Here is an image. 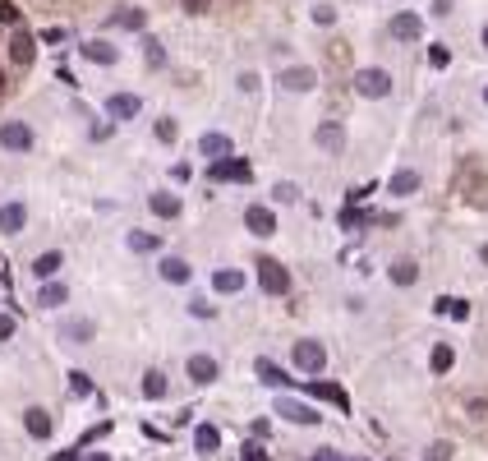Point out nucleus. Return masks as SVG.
Returning <instances> with one entry per match:
<instances>
[{
    "label": "nucleus",
    "mask_w": 488,
    "mask_h": 461,
    "mask_svg": "<svg viewBox=\"0 0 488 461\" xmlns=\"http://www.w3.org/2000/svg\"><path fill=\"white\" fill-rule=\"evenodd\" d=\"M148 208L157 212V217H175V212H180V199H175V194H152Z\"/></svg>",
    "instance_id": "5701e85b"
},
{
    "label": "nucleus",
    "mask_w": 488,
    "mask_h": 461,
    "mask_svg": "<svg viewBox=\"0 0 488 461\" xmlns=\"http://www.w3.org/2000/svg\"><path fill=\"white\" fill-rule=\"evenodd\" d=\"M106 111H111L115 120H134V115L143 111V102L134 93H111V97H106Z\"/></svg>",
    "instance_id": "1a4fd4ad"
},
{
    "label": "nucleus",
    "mask_w": 488,
    "mask_h": 461,
    "mask_svg": "<svg viewBox=\"0 0 488 461\" xmlns=\"http://www.w3.org/2000/svg\"><path fill=\"white\" fill-rule=\"evenodd\" d=\"M115 56L120 51H115L111 42H87L83 46V61H92V65H115Z\"/></svg>",
    "instance_id": "a211bd4d"
},
{
    "label": "nucleus",
    "mask_w": 488,
    "mask_h": 461,
    "mask_svg": "<svg viewBox=\"0 0 488 461\" xmlns=\"http://www.w3.org/2000/svg\"><path fill=\"white\" fill-rule=\"evenodd\" d=\"M0 148L28 152V148H33V130H28L23 120H5V125H0Z\"/></svg>",
    "instance_id": "20e7f679"
},
{
    "label": "nucleus",
    "mask_w": 488,
    "mask_h": 461,
    "mask_svg": "<svg viewBox=\"0 0 488 461\" xmlns=\"http://www.w3.org/2000/svg\"><path fill=\"white\" fill-rule=\"evenodd\" d=\"M74 378V392H79V397H87V392H92V383H87V374H70Z\"/></svg>",
    "instance_id": "ea45409f"
},
{
    "label": "nucleus",
    "mask_w": 488,
    "mask_h": 461,
    "mask_svg": "<svg viewBox=\"0 0 488 461\" xmlns=\"http://www.w3.org/2000/svg\"><path fill=\"white\" fill-rule=\"evenodd\" d=\"M193 443H198V452H217L221 447V434L212 425H198V434H193Z\"/></svg>",
    "instance_id": "a878e982"
},
{
    "label": "nucleus",
    "mask_w": 488,
    "mask_h": 461,
    "mask_svg": "<svg viewBox=\"0 0 488 461\" xmlns=\"http://www.w3.org/2000/svg\"><path fill=\"white\" fill-rule=\"evenodd\" d=\"M428 61H433V65H437V70H442V65H447V61H452V56H447V46H428Z\"/></svg>",
    "instance_id": "58836bf2"
},
{
    "label": "nucleus",
    "mask_w": 488,
    "mask_h": 461,
    "mask_svg": "<svg viewBox=\"0 0 488 461\" xmlns=\"http://www.w3.org/2000/svg\"><path fill=\"white\" fill-rule=\"evenodd\" d=\"M314 461H331V457H327V452H318V457H314Z\"/></svg>",
    "instance_id": "09e8293b"
},
{
    "label": "nucleus",
    "mask_w": 488,
    "mask_h": 461,
    "mask_svg": "<svg viewBox=\"0 0 488 461\" xmlns=\"http://www.w3.org/2000/svg\"><path fill=\"white\" fill-rule=\"evenodd\" d=\"M318 148H323V152H341V148H346V125H341V120H323V125H318Z\"/></svg>",
    "instance_id": "9d476101"
},
{
    "label": "nucleus",
    "mask_w": 488,
    "mask_h": 461,
    "mask_svg": "<svg viewBox=\"0 0 488 461\" xmlns=\"http://www.w3.org/2000/svg\"><path fill=\"white\" fill-rule=\"evenodd\" d=\"M484 46H488V24H484Z\"/></svg>",
    "instance_id": "8fccbe9b"
},
{
    "label": "nucleus",
    "mask_w": 488,
    "mask_h": 461,
    "mask_svg": "<svg viewBox=\"0 0 488 461\" xmlns=\"http://www.w3.org/2000/svg\"><path fill=\"white\" fill-rule=\"evenodd\" d=\"M309 392H314V397H327L331 406H341V410H350V397H346V392H341V388H331V383H314Z\"/></svg>",
    "instance_id": "393cba45"
},
{
    "label": "nucleus",
    "mask_w": 488,
    "mask_h": 461,
    "mask_svg": "<svg viewBox=\"0 0 488 461\" xmlns=\"http://www.w3.org/2000/svg\"><path fill=\"white\" fill-rule=\"evenodd\" d=\"M272 194H277L281 203H295V199H299V190H295V185H290V180H281V185H277V190H272Z\"/></svg>",
    "instance_id": "f704fd0d"
},
{
    "label": "nucleus",
    "mask_w": 488,
    "mask_h": 461,
    "mask_svg": "<svg viewBox=\"0 0 488 461\" xmlns=\"http://www.w3.org/2000/svg\"><path fill=\"white\" fill-rule=\"evenodd\" d=\"M184 9H189V14H203V9H208V0H180Z\"/></svg>",
    "instance_id": "a18cd8bd"
},
{
    "label": "nucleus",
    "mask_w": 488,
    "mask_h": 461,
    "mask_svg": "<svg viewBox=\"0 0 488 461\" xmlns=\"http://www.w3.org/2000/svg\"><path fill=\"white\" fill-rule=\"evenodd\" d=\"M23 222H28L23 203H5V208H0V231H5V235H18V231H23Z\"/></svg>",
    "instance_id": "ddd939ff"
},
{
    "label": "nucleus",
    "mask_w": 488,
    "mask_h": 461,
    "mask_svg": "<svg viewBox=\"0 0 488 461\" xmlns=\"http://www.w3.org/2000/svg\"><path fill=\"white\" fill-rule=\"evenodd\" d=\"M143 46H148V65H152V70H157V65L166 61V56H161V42H152V37H148V42H143Z\"/></svg>",
    "instance_id": "c9c22d12"
},
{
    "label": "nucleus",
    "mask_w": 488,
    "mask_h": 461,
    "mask_svg": "<svg viewBox=\"0 0 488 461\" xmlns=\"http://www.w3.org/2000/svg\"><path fill=\"white\" fill-rule=\"evenodd\" d=\"M0 93H5V74H0Z\"/></svg>",
    "instance_id": "3c124183"
},
{
    "label": "nucleus",
    "mask_w": 488,
    "mask_h": 461,
    "mask_svg": "<svg viewBox=\"0 0 488 461\" xmlns=\"http://www.w3.org/2000/svg\"><path fill=\"white\" fill-rule=\"evenodd\" d=\"M0 24H9V28L18 24V5H14V0H0Z\"/></svg>",
    "instance_id": "72a5a7b5"
},
{
    "label": "nucleus",
    "mask_w": 488,
    "mask_h": 461,
    "mask_svg": "<svg viewBox=\"0 0 488 461\" xmlns=\"http://www.w3.org/2000/svg\"><path fill=\"white\" fill-rule=\"evenodd\" d=\"M129 249H134V254H157V249H161V235H152V231H134V235H129Z\"/></svg>",
    "instance_id": "4be33fe9"
},
{
    "label": "nucleus",
    "mask_w": 488,
    "mask_h": 461,
    "mask_svg": "<svg viewBox=\"0 0 488 461\" xmlns=\"http://www.w3.org/2000/svg\"><path fill=\"white\" fill-rule=\"evenodd\" d=\"M359 461H364V457H359Z\"/></svg>",
    "instance_id": "864d4df0"
},
{
    "label": "nucleus",
    "mask_w": 488,
    "mask_h": 461,
    "mask_svg": "<svg viewBox=\"0 0 488 461\" xmlns=\"http://www.w3.org/2000/svg\"><path fill=\"white\" fill-rule=\"evenodd\" d=\"M392 281H396V286H415V281H419V268H415L410 259L392 263Z\"/></svg>",
    "instance_id": "b1692460"
},
{
    "label": "nucleus",
    "mask_w": 488,
    "mask_h": 461,
    "mask_svg": "<svg viewBox=\"0 0 488 461\" xmlns=\"http://www.w3.org/2000/svg\"><path fill=\"white\" fill-rule=\"evenodd\" d=\"M33 272H37V277H55V272H60V254H55V249L42 254V259L33 263Z\"/></svg>",
    "instance_id": "c85d7f7f"
},
{
    "label": "nucleus",
    "mask_w": 488,
    "mask_h": 461,
    "mask_svg": "<svg viewBox=\"0 0 488 461\" xmlns=\"http://www.w3.org/2000/svg\"><path fill=\"white\" fill-rule=\"evenodd\" d=\"M42 42H51V46H60V42H65V28H46V33H42Z\"/></svg>",
    "instance_id": "a19ab883"
},
{
    "label": "nucleus",
    "mask_w": 488,
    "mask_h": 461,
    "mask_svg": "<svg viewBox=\"0 0 488 461\" xmlns=\"http://www.w3.org/2000/svg\"><path fill=\"white\" fill-rule=\"evenodd\" d=\"M258 281H262V291H267V296H286V291H290V272L281 268L277 259H262V263H258Z\"/></svg>",
    "instance_id": "f03ea898"
},
{
    "label": "nucleus",
    "mask_w": 488,
    "mask_h": 461,
    "mask_svg": "<svg viewBox=\"0 0 488 461\" xmlns=\"http://www.w3.org/2000/svg\"><path fill=\"white\" fill-rule=\"evenodd\" d=\"M198 152L208 157V162H226V157H230V139H226V134H203Z\"/></svg>",
    "instance_id": "f8f14e48"
},
{
    "label": "nucleus",
    "mask_w": 488,
    "mask_h": 461,
    "mask_svg": "<svg viewBox=\"0 0 488 461\" xmlns=\"http://www.w3.org/2000/svg\"><path fill=\"white\" fill-rule=\"evenodd\" d=\"M277 83L286 88V93H309V88L318 83V74L309 70V65H290V70H281V74H277Z\"/></svg>",
    "instance_id": "423d86ee"
},
{
    "label": "nucleus",
    "mask_w": 488,
    "mask_h": 461,
    "mask_svg": "<svg viewBox=\"0 0 488 461\" xmlns=\"http://www.w3.org/2000/svg\"><path fill=\"white\" fill-rule=\"evenodd\" d=\"M465 415H470L474 425H484V429H488V397H474V401H465Z\"/></svg>",
    "instance_id": "c756f323"
},
{
    "label": "nucleus",
    "mask_w": 488,
    "mask_h": 461,
    "mask_svg": "<svg viewBox=\"0 0 488 461\" xmlns=\"http://www.w3.org/2000/svg\"><path fill=\"white\" fill-rule=\"evenodd\" d=\"M23 425H28V434H33V438H51V415H46V410H28V415H23Z\"/></svg>",
    "instance_id": "6ab92c4d"
},
{
    "label": "nucleus",
    "mask_w": 488,
    "mask_h": 461,
    "mask_svg": "<svg viewBox=\"0 0 488 461\" xmlns=\"http://www.w3.org/2000/svg\"><path fill=\"white\" fill-rule=\"evenodd\" d=\"M240 88H244V93H253V88H258V74L244 70V74H240Z\"/></svg>",
    "instance_id": "79ce46f5"
},
{
    "label": "nucleus",
    "mask_w": 488,
    "mask_h": 461,
    "mask_svg": "<svg viewBox=\"0 0 488 461\" xmlns=\"http://www.w3.org/2000/svg\"><path fill=\"white\" fill-rule=\"evenodd\" d=\"M87 461H111V457H106V452H97V457H87Z\"/></svg>",
    "instance_id": "49530a36"
},
{
    "label": "nucleus",
    "mask_w": 488,
    "mask_h": 461,
    "mask_svg": "<svg viewBox=\"0 0 488 461\" xmlns=\"http://www.w3.org/2000/svg\"><path fill=\"white\" fill-rule=\"evenodd\" d=\"M33 56H37V37L28 33V28H14V37H9V61L14 65H33Z\"/></svg>",
    "instance_id": "39448f33"
},
{
    "label": "nucleus",
    "mask_w": 488,
    "mask_h": 461,
    "mask_svg": "<svg viewBox=\"0 0 488 461\" xmlns=\"http://www.w3.org/2000/svg\"><path fill=\"white\" fill-rule=\"evenodd\" d=\"M175 134H180V125H175L171 115H166V120H157V139H161V143H175Z\"/></svg>",
    "instance_id": "473e14b6"
},
{
    "label": "nucleus",
    "mask_w": 488,
    "mask_h": 461,
    "mask_svg": "<svg viewBox=\"0 0 488 461\" xmlns=\"http://www.w3.org/2000/svg\"><path fill=\"white\" fill-rule=\"evenodd\" d=\"M479 259H484V263H488V244H484V249H479Z\"/></svg>",
    "instance_id": "de8ad7c7"
},
{
    "label": "nucleus",
    "mask_w": 488,
    "mask_h": 461,
    "mask_svg": "<svg viewBox=\"0 0 488 461\" xmlns=\"http://www.w3.org/2000/svg\"><path fill=\"white\" fill-rule=\"evenodd\" d=\"M484 102H488V88H484Z\"/></svg>",
    "instance_id": "603ef678"
},
{
    "label": "nucleus",
    "mask_w": 488,
    "mask_h": 461,
    "mask_svg": "<svg viewBox=\"0 0 488 461\" xmlns=\"http://www.w3.org/2000/svg\"><path fill=\"white\" fill-rule=\"evenodd\" d=\"M189 378L193 383H212V378H217V360L212 356H189Z\"/></svg>",
    "instance_id": "dca6fc26"
},
{
    "label": "nucleus",
    "mask_w": 488,
    "mask_h": 461,
    "mask_svg": "<svg viewBox=\"0 0 488 461\" xmlns=\"http://www.w3.org/2000/svg\"><path fill=\"white\" fill-rule=\"evenodd\" d=\"M295 365L304 369V374H318V369L327 365V351L318 346V341H295Z\"/></svg>",
    "instance_id": "0eeeda50"
},
{
    "label": "nucleus",
    "mask_w": 488,
    "mask_h": 461,
    "mask_svg": "<svg viewBox=\"0 0 488 461\" xmlns=\"http://www.w3.org/2000/svg\"><path fill=\"white\" fill-rule=\"evenodd\" d=\"M157 272H161L166 281H175V286H180V281H189V263H184V259H161Z\"/></svg>",
    "instance_id": "aec40b11"
},
{
    "label": "nucleus",
    "mask_w": 488,
    "mask_h": 461,
    "mask_svg": "<svg viewBox=\"0 0 488 461\" xmlns=\"http://www.w3.org/2000/svg\"><path fill=\"white\" fill-rule=\"evenodd\" d=\"M148 24V14H143V9H134V5H120L111 14V28H129V33H139V28Z\"/></svg>",
    "instance_id": "4468645a"
},
{
    "label": "nucleus",
    "mask_w": 488,
    "mask_h": 461,
    "mask_svg": "<svg viewBox=\"0 0 488 461\" xmlns=\"http://www.w3.org/2000/svg\"><path fill=\"white\" fill-rule=\"evenodd\" d=\"M249 175H253V166L244 162V157H226V162L208 166V180H240V185H249Z\"/></svg>",
    "instance_id": "7ed1b4c3"
},
{
    "label": "nucleus",
    "mask_w": 488,
    "mask_h": 461,
    "mask_svg": "<svg viewBox=\"0 0 488 461\" xmlns=\"http://www.w3.org/2000/svg\"><path fill=\"white\" fill-rule=\"evenodd\" d=\"M37 305H46V309L65 305V286H42V296H37Z\"/></svg>",
    "instance_id": "2f4dec72"
},
{
    "label": "nucleus",
    "mask_w": 488,
    "mask_h": 461,
    "mask_svg": "<svg viewBox=\"0 0 488 461\" xmlns=\"http://www.w3.org/2000/svg\"><path fill=\"white\" fill-rule=\"evenodd\" d=\"M253 369H258V378H262V383H272V388H286V383H290V378H286V369H281V365H272V360H258Z\"/></svg>",
    "instance_id": "412c9836"
},
{
    "label": "nucleus",
    "mask_w": 488,
    "mask_h": 461,
    "mask_svg": "<svg viewBox=\"0 0 488 461\" xmlns=\"http://www.w3.org/2000/svg\"><path fill=\"white\" fill-rule=\"evenodd\" d=\"M428 461H452V443H433L428 447Z\"/></svg>",
    "instance_id": "e433bc0d"
},
{
    "label": "nucleus",
    "mask_w": 488,
    "mask_h": 461,
    "mask_svg": "<svg viewBox=\"0 0 488 461\" xmlns=\"http://www.w3.org/2000/svg\"><path fill=\"white\" fill-rule=\"evenodd\" d=\"M387 190H392V194H415V190H419V175H415V171H396Z\"/></svg>",
    "instance_id": "bb28decb"
},
{
    "label": "nucleus",
    "mask_w": 488,
    "mask_h": 461,
    "mask_svg": "<svg viewBox=\"0 0 488 461\" xmlns=\"http://www.w3.org/2000/svg\"><path fill=\"white\" fill-rule=\"evenodd\" d=\"M281 415L295 420V425H318V410L304 406V401H281Z\"/></svg>",
    "instance_id": "f3484780"
},
{
    "label": "nucleus",
    "mask_w": 488,
    "mask_h": 461,
    "mask_svg": "<svg viewBox=\"0 0 488 461\" xmlns=\"http://www.w3.org/2000/svg\"><path fill=\"white\" fill-rule=\"evenodd\" d=\"M189 309L198 314V318H212V305H208V300H189Z\"/></svg>",
    "instance_id": "37998d69"
},
{
    "label": "nucleus",
    "mask_w": 488,
    "mask_h": 461,
    "mask_svg": "<svg viewBox=\"0 0 488 461\" xmlns=\"http://www.w3.org/2000/svg\"><path fill=\"white\" fill-rule=\"evenodd\" d=\"M5 337H14V318H9V314H0V341Z\"/></svg>",
    "instance_id": "c03bdc74"
},
{
    "label": "nucleus",
    "mask_w": 488,
    "mask_h": 461,
    "mask_svg": "<svg viewBox=\"0 0 488 461\" xmlns=\"http://www.w3.org/2000/svg\"><path fill=\"white\" fill-rule=\"evenodd\" d=\"M143 392H148L152 401H161V397H166V378L157 374V369H152V374H143Z\"/></svg>",
    "instance_id": "7c9ffc66"
},
{
    "label": "nucleus",
    "mask_w": 488,
    "mask_h": 461,
    "mask_svg": "<svg viewBox=\"0 0 488 461\" xmlns=\"http://www.w3.org/2000/svg\"><path fill=\"white\" fill-rule=\"evenodd\" d=\"M419 33H424V19H419V14H410V9L392 19V37H396V42H415Z\"/></svg>",
    "instance_id": "9b49d317"
},
{
    "label": "nucleus",
    "mask_w": 488,
    "mask_h": 461,
    "mask_svg": "<svg viewBox=\"0 0 488 461\" xmlns=\"http://www.w3.org/2000/svg\"><path fill=\"white\" fill-rule=\"evenodd\" d=\"M331 19H336V9H331V5H318V9H314V24H323V28H327Z\"/></svg>",
    "instance_id": "4c0bfd02"
},
{
    "label": "nucleus",
    "mask_w": 488,
    "mask_h": 461,
    "mask_svg": "<svg viewBox=\"0 0 488 461\" xmlns=\"http://www.w3.org/2000/svg\"><path fill=\"white\" fill-rule=\"evenodd\" d=\"M244 227L253 235H272L277 231V217H272V208H262V203H249V208H244Z\"/></svg>",
    "instance_id": "6e6552de"
},
{
    "label": "nucleus",
    "mask_w": 488,
    "mask_h": 461,
    "mask_svg": "<svg viewBox=\"0 0 488 461\" xmlns=\"http://www.w3.org/2000/svg\"><path fill=\"white\" fill-rule=\"evenodd\" d=\"M212 286H217L221 296H235V291H244V272H235V268H221V272H212Z\"/></svg>",
    "instance_id": "2eb2a0df"
},
{
    "label": "nucleus",
    "mask_w": 488,
    "mask_h": 461,
    "mask_svg": "<svg viewBox=\"0 0 488 461\" xmlns=\"http://www.w3.org/2000/svg\"><path fill=\"white\" fill-rule=\"evenodd\" d=\"M355 93L359 97H387L392 93V74L387 70H355Z\"/></svg>",
    "instance_id": "f257e3e1"
},
{
    "label": "nucleus",
    "mask_w": 488,
    "mask_h": 461,
    "mask_svg": "<svg viewBox=\"0 0 488 461\" xmlns=\"http://www.w3.org/2000/svg\"><path fill=\"white\" fill-rule=\"evenodd\" d=\"M452 365H456V351L447 346V341H442V346H433V374H447Z\"/></svg>",
    "instance_id": "cd10ccee"
}]
</instances>
